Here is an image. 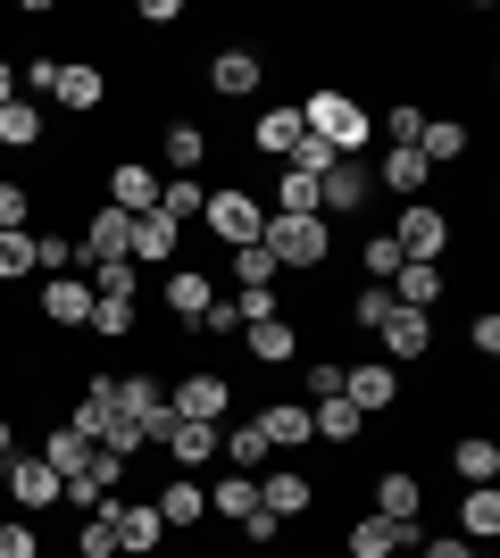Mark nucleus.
Returning a JSON list of instances; mask_svg holds the SVG:
<instances>
[{
  "instance_id": "obj_26",
  "label": "nucleus",
  "mask_w": 500,
  "mask_h": 558,
  "mask_svg": "<svg viewBox=\"0 0 500 558\" xmlns=\"http://www.w3.org/2000/svg\"><path fill=\"white\" fill-rule=\"evenodd\" d=\"M401 550H417L408 525H383V517H358L351 525V558H401Z\"/></svg>"
},
{
  "instance_id": "obj_18",
  "label": "nucleus",
  "mask_w": 500,
  "mask_h": 558,
  "mask_svg": "<svg viewBox=\"0 0 500 558\" xmlns=\"http://www.w3.org/2000/svg\"><path fill=\"white\" fill-rule=\"evenodd\" d=\"M150 509H159V525H167V534H192V525L209 517V492L192 484V475H175V484H159V500H150Z\"/></svg>"
},
{
  "instance_id": "obj_47",
  "label": "nucleus",
  "mask_w": 500,
  "mask_h": 558,
  "mask_svg": "<svg viewBox=\"0 0 500 558\" xmlns=\"http://www.w3.org/2000/svg\"><path fill=\"white\" fill-rule=\"evenodd\" d=\"M34 226V192L25 184H0V233H25Z\"/></svg>"
},
{
  "instance_id": "obj_40",
  "label": "nucleus",
  "mask_w": 500,
  "mask_h": 558,
  "mask_svg": "<svg viewBox=\"0 0 500 558\" xmlns=\"http://www.w3.org/2000/svg\"><path fill=\"white\" fill-rule=\"evenodd\" d=\"M426 175H434V167L417 159V150H392V159L376 167V184H383V192H401V201H417V192H426Z\"/></svg>"
},
{
  "instance_id": "obj_5",
  "label": "nucleus",
  "mask_w": 500,
  "mask_h": 558,
  "mask_svg": "<svg viewBox=\"0 0 500 558\" xmlns=\"http://www.w3.org/2000/svg\"><path fill=\"white\" fill-rule=\"evenodd\" d=\"M367 192H376V167H358V159H333L326 175H317V217H358L367 209Z\"/></svg>"
},
{
  "instance_id": "obj_23",
  "label": "nucleus",
  "mask_w": 500,
  "mask_h": 558,
  "mask_svg": "<svg viewBox=\"0 0 500 558\" xmlns=\"http://www.w3.org/2000/svg\"><path fill=\"white\" fill-rule=\"evenodd\" d=\"M383 292H392V308H417V317H426V308L442 301L451 283H442V267H408V258H401V276L383 283Z\"/></svg>"
},
{
  "instance_id": "obj_17",
  "label": "nucleus",
  "mask_w": 500,
  "mask_h": 558,
  "mask_svg": "<svg viewBox=\"0 0 500 558\" xmlns=\"http://www.w3.org/2000/svg\"><path fill=\"white\" fill-rule=\"evenodd\" d=\"M42 317L75 333L84 317H93V276H50V283H42Z\"/></svg>"
},
{
  "instance_id": "obj_46",
  "label": "nucleus",
  "mask_w": 500,
  "mask_h": 558,
  "mask_svg": "<svg viewBox=\"0 0 500 558\" xmlns=\"http://www.w3.org/2000/svg\"><path fill=\"white\" fill-rule=\"evenodd\" d=\"M401 276V242L392 233H367V283H392Z\"/></svg>"
},
{
  "instance_id": "obj_15",
  "label": "nucleus",
  "mask_w": 500,
  "mask_h": 558,
  "mask_svg": "<svg viewBox=\"0 0 500 558\" xmlns=\"http://www.w3.org/2000/svg\"><path fill=\"white\" fill-rule=\"evenodd\" d=\"M109 209H125V217L159 209V175H150V159H118V167H109Z\"/></svg>"
},
{
  "instance_id": "obj_20",
  "label": "nucleus",
  "mask_w": 500,
  "mask_h": 558,
  "mask_svg": "<svg viewBox=\"0 0 500 558\" xmlns=\"http://www.w3.org/2000/svg\"><path fill=\"white\" fill-rule=\"evenodd\" d=\"M309 500H317V484L301 475V466H276V475H259V509H267V517H309Z\"/></svg>"
},
{
  "instance_id": "obj_16",
  "label": "nucleus",
  "mask_w": 500,
  "mask_h": 558,
  "mask_svg": "<svg viewBox=\"0 0 500 558\" xmlns=\"http://www.w3.org/2000/svg\"><path fill=\"white\" fill-rule=\"evenodd\" d=\"M251 425H259L267 450H284V459H292L301 442H317V434H309V400H276V409H259Z\"/></svg>"
},
{
  "instance_id": "obj_44",
  "label": "nucleus",
  "mask_w": 500,
  "mask_h": 558,
  "mask_svg": "<svg viewBox=\"0 0 500 558\" xmlns=\"http://www.w3.org/2000/svg\"><path fill=\"white\" fill-rule=\"evenodd\" d=\"M383 134H392V150H417V134H426V109H417V100H392V109H383Z\"/></svg>"
},
{
  "instance_id": "obj_14",
  "label": "nucleus",
  "mask_w": 500,
  "mask_h": 558,
  "mask_svg": "<svg viewBox=\"0 0 500 558\" xmlns=\"http://www.w3.org/2000/svg\"><path fill=\"white\" fill-rule=\"evenodd\" d=\"M259 84H267L259 50H217V59H209V93H217V100H251Z\"/></svg>"
},
{
  "instance_id": "obj_12",
  "label": "nucleus",
  "mask_w": 500,
  "mask_h": 558,
  "mask_svg": "<svg viewBox=\"0 0 500 558\" xmlns=\"http://www.w3.org/2000/svg\"><path fill=\"white\" fill-rule=\"evenodd\" d=\"M376 517H383V525H408V534H417V517H426V484H417L408 466L376 475Z\"/></svg>"
},
{
  "instance_id": "obj_53",
  "label": "nucleus",
  "mask_w": 500,
  "mask_h": 558,
  "mask_svg": "<svg viewBox=\"0 0 500 558\" xmlns=\"http://www.w3.org/2000/svg\"><path fill=\"white\" fill-rule=\"evenodd\" d=\"M242 534H251V550H267V542L284 534V517H267V509H251V517H242Z\"/></svg>"
},
{
  "instance_id": "obj_30",
  "label": "nucleus",
  "mask_w": 500,
  "mask_h": 558,
  "mask_svg": "<svg viewBox=\"0 0 500 558\" xmlns=\"http://www.w3.org/2000/svg\"><path fill=\"white\" fill-rule=\"evenodd\" d=\"M50 100H59V109H75V117H93L100 100H109V84H100V68H59Z\"/></svg>"
},
{
  "instance_id": "obj_13",
  "label": "nucleus",
  "mask_w": 500,
  "mask_h": 558,
  "mask_svg": "<svg viewBox=\"0 0 500 558\" xmlns=\"http://www.w3.org/2000/svg\"><path fill=\"white\" fill-rule=\"evenodd\" d=\"M75 434H84V442L100 450V434H109V425H118V375H93V384H84V392H75Z\"/></svg>"
},
{
  "instance_id": "obj_54",
  "label": "nucleus",
  "mask_w": 500,
  "mask_h": 558,
  "mask_svg": "<svg viewBox=\"0 0 500 558\" xmlns=\"http://www.w3.org/2000/svg\"><path fill=\"white\" fill-rule=\"evenodd\" d=\"M234 308H242V326H259V317H276V283H267V292H242Z\"/></svg>"
},
{
  "instance_id": "obj_38",
  "label": "nucleus",
  "mask_w": 500,
  "mask_h": 558,
  "mask_svg": "<svg viewBox=\"0 0 500 558\" xmlns=\"http://www.w3.org/2000/svg\"><path fill=\"white\" fill-rule=\"evenodd\" d=\"M217 434H225V459H234V475H259V466L276 459L259 425H217Z\"/></svg>"
},
{
  "instance_id": "obj_22",
  "label": "nucleus",
  "mask_w": 500,
  "mask_h": 558,
  "mask_svg": "<svg viewBox=\"0 0 500 558\" xmlns=\"http://www.w3.org/2000/svg\"><path fill=\"white\" fill-rule=\"evenodd\" d=\"M34 459H42L50 475H59V484H75V475L93 466V442H84L75 425H50V434H42V450H34Z\"/></svg>"
},
{
  "instance_id": "obj_29",
  "label": "nucleus",
  "mask_w": 500,
  "mask_h": 558,
  "mask_svg": "<svg viewBox=\"0 0 500 558\" xmlns=\"http://www.w3.org/2000/svg\"><path fill=\"white\" fill-rule=\"evenodd\" d=\"M159 450H167L175 466H209V459H217V425H184V417H175V425L159 434Z\"/></svg>"
},
{
  "instance_id": "obj_37",
  "label": "nucleus",
  "mask_w": 500,
  "mask_h": 558,
  "mask_svg": "<svg viewBox=\"0 0 500 558\" xmlns=\"http://www.w3.org/2000/svg\"><path fill=\"white\" fill-rule=\"evenodd\" d=\"M84 326L100 333V342H125L134 333V292H93V317Z\"/></svg>"
},
{
  "instance_id": "obj_25",
  "label": "nucleus",
  "mask_w": 500,
  "mask_h": 558,
  "mask_svg": "<svg viewBox=\"0 0 500 558\" xmlns=\"http://www.w3.org/2000/svg\"><path fill=\"white\" fill-rule=\"evenodd\" d=\"M467 142H476V134H467L459 117H426V134H417V159H426V167H459V159H467Z\"/></svg>"
},
{
  "instance_id": "obj_9",
  "label": "nucleus",
  "mask_w": 500,
  "mask_h": 558,
  "mask_svg": "<svg viewBox=\"0 0 500 558\" xmlns=\"http://www.w3.org/2000/svg\"><path fill=\"white\" fill-rule=\"evenodd\" d=\"M342 400H351L358 417H383L401 400V375L383 367V359H358V367H342Z\"/></svg>"
},
{
  "instance_id": "obj_21",
  "label": "nucleus",
  "mask_w": 500,
  "mask_h": 558,
  "mask_svg": "<svg viewBox=\"0 0 500 558\" xmlns=\"http://www.w3.org/2000/svg\"><path fill=\"white\" fill-rule=\"evenodd\" d=\"M200 159H209V134H200L192 117H175V125L159 134V167L167 175H200Z\"/></svg>"
},
{
  "instance_id": "obj_2",
  "label": "nucleus",
  "mask_w": 500,
  "mask_h": 558,
  "mask_svg": "<svg viewBox=\"0 0 500 558\" xmlns=\"http://www.w3.org/2000/svg\"><path fill=\"white\" fill-rule=\"evenodd\" d=\"M200 226H209L225 251H251V242L267 233V201H259V192H242V184H217L209 209H200Z\"/></svg>"
},
{
  "instance_id": "obj_42",
  "label": "nucleus",
  "mask_w": 500,
  "mask_h": 558,
  "mask_svg": "<svg viewBox=\"0 0 500 558\" xmlns=\"http://www.w3.org/2000/svg\"><path fill=\"white\" fill-rule=\"evenodd\" d=\"M267 217H317V175H292L284 167V184H276V209Z\"/></svg>"
},
{
  "instance_id": "obj_49",
  "label": "nucleus",
  "mask_w": 500,
  "mask_h": 558,
  "mask_svg": "<svg viewBox=\"0 0 500 558\" xmlns=\"http://www.w3.org/2000/svg\"><path fill=\"white\" fill-rule=\"evenodd\" d=\"M383 317H392V292H383V283L351 292V326H383Z\"/></svg>"
},
{
  "instance_id": "obj_32",
  "label": "nucleus",
  "mask_w": 500,
  "mask_h": 558,
  "mask_svg": "<svg viewBox=\"0 0 500 558\" xmlns=\"http://www.w3.org/2000/svg\"><path fill=\"white\" fill-rule=\"evenodd\" d=\"M451 466H459V484H500V442L467 434V442H451Z\"/></svg>"
},
{
  "instance_id": "obj_56",
  "label": "nucleus",
  "mask_w": 500,
  "mask_h": 558,
  "mask_svg": "<svg viewBox=\"0 0 500 558\" xmlns=\"http://www.w3.org/2000/svg\"><path fill=\"white\" fill-rule=\"evenodd\" d=\"M9 100H17V68H9V59H0V109H9Z\"/></svg>"
},
{
  "instance_id": "obj_24",
  "label": "nucleus",
  "mask_w": 500,
  "mask_h": 558,
  "mask_svg": "<svg viewBox=\"0 0 500 558\" xmlns=\"http://www.w3.org/2000/svg\"><path fill=\"white\" fill-rule=\"evenodd\" d=\"M309 434H317V442H342V450H351L358 434H367V417H358L351 400L333 392V400H309Z\"/></svg>"
},
{
  "instance_id": "obj_43",
  "label": "nucleus",
  "mask_w": 500,
  "mask_h": 558,
  "mask_svg": "<svg viewBox=\"0 0 500 558\" xmlns=\"http://www.w3.org/2000/svg\"><path fill=\"white\" fill-rule=\"evenodd\" d=\"M75 558H118V525H109V500L84 517V534H75Z\"/></svg>"
},
{
  "instance_id": "obj_8",
  "label": "nucleus",
  "mask_w": 500,
  "mask_h": 558,
  "mask_svg": "<svg viewBox=\"0 0 500 558\" xmlns=\"http://www.w3.org/2000/svg\"><path fill=\"white\" fill-rule=\"evenodd\" d=\"M109 525H118V558H159V542H167L150 500H109Z\"/></svg>"
},
{
  "instance_id": "obj_1",
  "label": "nucleus",
  "mask_w": 500,
  "mask_h": 558,
  "mask_svg": "<svg viewBox=\"0 0 500 558\" xmlns=\"http://www.w3.org/2000/svg\"><path fill=\"white\" fill-rule=\"evenodd\" d=\"M301 125L326 142L333 159H358V150H367V134H376V117L358 109L351 93H309V100H301Z\"/></svg>"
},
{
  "instance_id": "obj_34",
  "label": "nucleus",
  "mask_w": 500,
  "mask_h": 558,
  "mask_svg": "<svg viewBox=\"0 0 500 558\" xmlns=\"http://www.w3.org/2000/svg\"><path fill=\"white\" fill-rule=\"evenodd\" d=\"M200 209H209L200 175H167V184H159V217H175V226H200Z\"/></svg>"
},
{
  "instance_id": "obj_10",
  "label": "nucleus",
  "mask_w": 500,
  "mask_h": 558,
  "mask_svg": "<svg viewBox=\"0 0 500 558\" xmlns=\"http://www.w3.org/2000/svg\"><path fill=\"white\" fill-rule=\"evenodd\" d=\"M0 484H9V500H17V517H42L50 500H59V475H50L34 450H17V459L0 466Z\"/></svg>"
},
{
  "instance_id": "obj_36",
  "label": "nucleus",
  "mask_w": 500,
  "mask_h": 558,
  "mask_svg": "<svg viewBox=\"0 0 500 558\" xmlns=\"http://www.w3.org/2000/svg\"><path fill=\"white\" fill-rule=\"evenodd\" d=\"M200 492H209V509H217V517H234V525L259 509V475H217V484H200Z\"/></svg>"
},
{
  "instance_id": "obj_35",
  "label": "nucleus",
  "mask_w": 500,
  "mask_h": 558,
  "mask_svg": "<svg viewBox=\"0 0 500 558\" xmlns=\"http://www.w3.org/2000/svg\"><path fill=\"white\" fill-rule=\"evenodd\" d=\"M301 134H309V125H301V109H267L259 125H251V142H259V150H267L276 167H284V150H292Z\"/></svg>"
},
{
  "instance_id": "obj_11",
  "label": "nucleus",
  "mask_w": 500,
  "mask_h": 558,
  "mask_svg": "<svg viewBox=\"0 0 500 558\" xmlns=\"http://www.w3.org/2000/svg\"><path fill=\"white\" fill-rule=\"evenodd\" d=\"M175 251H184V226H175V217H159V209L134 217V233H125V258H134V267H167Z\"/></svg>"
},
{
  "instance_id": "obj_4",
  "label": "nucleus",
  "mask_w": 500,
  "mask_h": 558,
  "mask_svg": "<svg viewBox=\"0 0 500 558\" xmlns=\"http://www.w3.org/2000/svg\"><path fill=\"white\" fill-rule=\"evenodd\" d=\"M392 242H401L408 267H442V251H451V217L434 209V201H408L401 226H392Z\"/></svg>"
},
{
  "instance_id": "obj_39",
  "label": "nucleus",
  "mask_w": 500,
  "mask_h": 558,
  "mask_svg": "<svg viewBox=\"0 0 500 558\" xmlns=\"http://www.w3.org/2000/svg\"><path fill=\"white\" fill-rule=\"evenodd\" d=\"M34 276H75V233L68 226H50V233H34Z\"/></svg>"
},
{
  "instance_id": "obj_19",
  "label": "nucleus",
  "mask_w": 500,
  "mask_h": 558,
  "mask_svg": "<svg viewBox=\"0 0 500 558\" xmlns=\"http://www.w3.org/2000/svg\"><path fill=\"white\" fill-rule=\"evenodd\" d=\"M376 333H383V367H392V359H426V350H434V317H417V308H392Z\"/></svg>"
},
{
  "instance_id": "obj_31",
  "label": "nucleus",
  "mask_w": 500,
  "mask_h": 558,
  "mask_svg": "<svg viewBox=\"0 0 500 558\" xmlns=\"http://www.w3.org/2000/svg\"><path fill=\"white\" fill-rule=\"evenodd\" d=\"M492 534H500V492L467 484V500H459V542H492Z\"/></svg>"
},
{
  "instance_id": "obj_51",
  "label": "nucleus",
  "mask_w": 500,
  "mask_h": 558,
  "mask_svg": "<svg viewBox=\"0 0 500 558\" xmlns=\"http://www.w3.org/2000/svg\"><path fill=\"white\" fill-rule=\"evenodd\" d=\"M192 333H209V342H225V333H242V308H234V301H209V317H200Z\"/></svg>"
},
{
  "instance_id": "obj_27",
  "label": "nucleus",
  "mask_w": 500,
  "mask_h": 558,
  "mask_svg": "<svg viewBox=\"0 0 500 558\" xmlns=\"http://www.w3.org/2000/svg\"><path fill=\"white\" fill-rule=\"evenodd\" d=\"M209 301H217V283L200 276V267H175V276H167V308H175L184 326H200V317H209Z\"/></svg>"
},
{
  "instance_id": "obj_57",
  "label": "nucleus",
  "mask_w": 500,
  "mask_h": 558,
  "mask_svg": "<svg viewBox=\"0 0 500 558\" xmlns=\"http://www.w3.org/2000/svg\"><path fill=\"white\" fill-rule=\"evenodd\" d=\"M9 459H17V442H9V417H0V466H9Z\"/></svg>"
},
{
  "instance_id": "obj_7",
  "label": "nucleus",
  "mask_w": 500,
  "mask_h": 558,
  "mask_svg": "<svg viewBox=\"0 0 500 558\" xmlns=\"http://www.w3.org/2000/svg\"><path fill=\"white\" fill-rule=\"evenodd\" d=\"M167 409H175V417H184V425H217V417H225V409H234V384L200 367V375H184V384L167 392Z\"/></svg>"
},
{
  "instance_id": "obj_41",
  "label": "nucleus",
  "mask_w": 500,
  "mask_h": 558,
  "mask_svg": "<svg viewBox=\"0 0 500 558\" xmlns=\"http://www.w3.org/2000/svg\"><path fill=\"white\" fill-rule=\"evenodd\" d=\"M284 276V267H276V251H267V242H251V251H234V283L242 292H267V283Z\"/></svg>"
},
{
  "instance_id": "obj_6",
  "label": "nucleus",
  "mask_w": 500,
  "mask_h": 558,
  "mask_svg": "<svg viewBox=\"0 0 500 558\" xmlns=\"http://www.w3.org/2000/svg\"><path fill=\"white\" fill-rule=\"evenodd\" d=\"M125 233H134V217L100 201V209L84 217V242H75V258H84L75 276H100V267H118V258H125Z\"/></svg>"
},
{
  "instance_id": "obj_55",
  "label": "nucleus",
  "mask_w": 500,
  "mask_h": 558,
  "mask_svg": "<svg viewBox=\"0 0 500 558\" xmlns=\"http://www.w3.org/2000/svg\"><path fill=\"white\" fill-rule=\"evenodd\" d=\"M476 542H459V534H442V542H417V558H467Z\"/></svg>"
},
{
  "instance_id": "obj_28",
  "label": "nucleus",
  "mask_w": 500,
  "mask_h": 558,
  "mask_svg": "<svg viewBox=\"0 0 500 558\" xmlns=\"http://www.w3.org/2000/svg\"><path fill=\"white\" fill-rule=\"evenodd\" d=\"M242 342H251V359H259V367H284V359H301V333H292L284 317H259V326H242Z\"/></svg>"
},
{
  "instance_id": "obj_48",
  "label": "nucleus",
  "mask_w": 500,
  "mask_h": 558,
  "mask_svg": "<svg viewBox=\"0 0 500 558\" xmlns=\"http://www.w3.org/2000/svg\"><path fill=\"white\" fill-rule=\"evenodd\" d=\"M301 384H309V400H333L342 392V359H301Z\"/></svg>"
},
{
  "instance_id": "obj_3",
  "label": "nucleus",
  "mask_w": 500,
  "mask_h": 558,
  "mask_svg": "<svg viewBox=\"0 0 500 558\" xmlns=\"http://www.w3.org/2000/svg\"><path fill=\"white\" fill-rule=\"evenodd\" d=\"M259 242L276 251V267H326L333 258V226L326 217H267Z\"/></svg>"
},
{
  "instance_id": "obj_52",
  "label": "nucleus",
  "mask_w": 500,
  "mask_h": 558,
  "mask_svg": "<svg viewBox=\"0 0 500 558\" xmlns=\"http://www.w3.org/2000/svg\"><path fill=\"white\" fill-rule=\"evenodd\" d=\"M467 342H476V359H500V317H492V308L467 326Z\"/></svg>"
},
{
  "instance_id": "obj_45",
  "label": "nucleus",
  "mask_w": 500,
  "mask_h": 558,
  "mask_svg": "<svg viewBox=\"0 0 500 558\" xmlns=\"http://www.w3.org/2000/svg\"><path fill=\"white\" fill-rule=\"evenodd\" d=\"M34 276V233H0V283Z\"/></svg>"
},
{
  "instance_id": "obj_33",
  "label": "nucleus",
  "mask_w": 500,
  "mask_h": 558,
  "mask_svg": "<svg viewBox=\"0 0 500 558\" xmlns=\"http://www.w3.org/2000/svg\"><path fill=\"white\" fill-rule=\"evenodd\" d=\"M0 150H42V109H34L25 93L0 109Z\"/></svg>"
},
{
  "instance_id": "obj_50",
  "label": "nucleus",
  "mask_w": 500,
  "mask_h": 558,
  "mask_svg": "<svg viewBox=\"0 0 500 558\" xmlns=\"http://www.w3.org/2000/svg\"><path fill=\"white\" fill-rule=\"evenodd\" d=\"M0 558H42V542H34V517H9V525H0Z\"/></svg>"
}]
</instances>
